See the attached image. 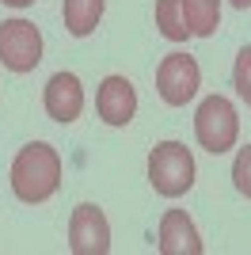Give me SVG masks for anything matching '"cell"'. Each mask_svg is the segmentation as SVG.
<instances>
[{
  "instance_id": "3",
  "label": "cell",
  "mask_w": 251,
  "mask_h": 255,
  "mask_svg": "<svg viewBox=\"0 0 251 255\" xmlns=\"http://www.w3.org/2000/svg\"><path fill=\"white\" fill-rule=\"evenodd\" d=\"M194 137L206 152L221 156V152H229L240 137V118H236V107L229 103L225 96H209L202 99L198 115H194Z\"/></svg>"
},
{
  "instance_id": "13",
  "label": "cell",
  "mask_w": 251,
  "mask_h": 255,
  "mask_svg": "<svg viewBox=\"0 0 251 255\" xmlns=\"http://www.w3.org/2000/svg\"><path fill=\"white\" fill-rule=\"evenodd\" d=\"M232 88H236V96L251 107V46H244L236 53V65H232Z\"/></svg>"
},
{
  "instance_id": "11",
  "label": "cell",
  "mask_w": 251,
  "mask_h": 255,
  "mask_svg": "<svg viewBox=\"0 0 251 255\" xmlns=\"http://www.w3.org/2000/svg\"><path fill=\"white\" fill-rule=\"evenodd\" d=\"M183 15L194 38H209L221 27V0H183Z\"/></svg>"
},
{
  "instance_id": "6",
  "label": "cell",
  "mask_w": 251,
  "mask_h": 255,
  "mask_svg": "<svg viewBox=\"0 0 251 255\" xmlns=\"http://www.w3.org/2000/svg\"><path fill=\"white\" fill-rule=\"evenodd\" d=\"M69 252L73 255H107L111 252V221L95 202H80L69 217Z\"/></svg>"
},
{
  "instance_id": "2",
  "label": "cell",
  "mask_w": 251,
  "mask_h": 255,
  "mask_svg": "<svg viewBox=\"0 0 251 255\" xmlns=\"http://www.w3.org/2000/svg\"><path fill=\"white\" fill-rule=\"evenodd\" d=\"M148 183L164 198H179L194 187V156L183 141H160L148 152Z\"/></svg>"
},
{
  "instance_id": "9",
  "label": "cell",
  "mask_w": 251,
  "mask_h": 255,
  "mask_svg": "<svg viewBox=\"0 0 251 255\" xmlns=\"http://www.w3.org/2000/svg\"><path fill=\"white\" fill-rule=\"evenodd\" d=\"M160 255H202L206 244H202L194 221L187 217V210H167L160 217V240H156Z\"/></svg>"
},
{
  "instance_id": "1",
  "label": "cell",
  "mask_w": 251,
  "mask_h": 255,
  "mask_svg": "<svg viewBox=\"0 0 251 255\" xmlns=\"http://www.w3.org/2000/svg\"><path fill=\"white\" fill-rule=\"evenodd\" d=\"M61 187V156L46 141H31L23 145L11 160V191L15 198L27 206H38L46 198H53Z\"/></svg>"
},
{
  "instance_id": "12",
  "label": "cell",
  "mask_w": 251,
  "mask_h": 255,
  "mask_svg": "<svg viewBox=\"0 0 251 255\" xmlns=\"http://www.w3.org/2000/svg\"><path fill=\"white\" fill-rule=\"evenodd\" d=\"M156 27L171 42H187L190 27H187V15H183V0H156Z\"/></svg>"
},
{
  "instance_id": "4",
  "label": "cell",
  "mask_w": 251,
  "mask_h": 255,
  "mask_svg": "<svg viewBox=\"0 0 251 255\" xmlns=\"http://www.w3.org/2000/svg\"><path fill=\"white\" fill-rule=\"evenodd\" d=\"M42 61V31L31 19L0 23V65L11 73H31Z\"/></svg>"
},
{
  "instance_id": "15",
  "label": "cell",
  "mask_w": 251,
  "mask_h": 255,
  "mask_svg": "<svg viewBox=\"0 0 251 255\" xmlns=\"http://www.w3.org/2000/svg\"><path fill=\"white\" fill-rule=\"evenodd\" d=\"M4 4H11V8H31L34 0H4Z\"/></svg>"
},
{
  "instance_id": "14",
  "label": "cell",
  "mask_w": 251,
  "mask_h": 255,
  "mask_svg": "<svg viewBox=\"0 0 251 255\" xmlns=\"http://www.w3.org/2000/svg\"><path fill=\"white\" fill-rule=\"evenodd\" d=\"M232 183H236V191L244 198H251V145H244L232 160Z\"/></svg>"
},
{
  "instance_id": "10",
  "label": "cell",
  "mask_w": 251,
  "mask_h": 255,
  "mask_svg": "<svg viewBox=\"0 0 251 255\" xmlns=\"http://www.w3.org/2000/svg\"><path fill=\"white\" fill-rule=\"evenodd\" d=\"M61 15L73 38H88L103 19V0H61Z\"/></svg>"
},
{
  "instance_id": "7",
  "label": "cell",
  "mask_w": 251,
  "mask_h": 255,
  "mask_svg": "<svg viewBox=\"0 0 251 255\" xmlns=\"http://www.w3.org/2000/svg\"><path fill=\"white\" fill-rule=\"evenodd\" d=\"M42 107H46V115L53 122H76L84 111V88H80V76L76 73H53L46 80V92H42Z\"/></svg>"
},
{
  "instance_id": "16",
  "label": "cell",
  "mask_w": 251,
  "mask_h": 255,
  "mask_svg": "<svg viewBox=\"0 0 251 255\" xmlns=\"http://www.w3.org/2000/svg\"><path fill=\"white\" fill-rule=\"evenodd\" d=\"M229 4H232V8H240V11H248V8H251V0H229Z\"/></svg>"
},
{
  "instance_id": "5",
  "label": "cell",
  "mask_w": 251,
  "mask_h": 255,
  "mask_svg": "<svg viewBox=\"0 0 251 255\" xmlns=\"http://www.w3.org/2000/svg\"><path fill=\"white\" fill-rule=\"evenodd\" d=\"M202 88V69L190 53H167L156 65V92L167 107H187Z\"/></svg>"
},
{
  "instance_id": "8",
  "label": "cell",
  "mask_w": 251,
  "mask_h": 255,
  "mask_svg": "<svg viewBox=\"0 0 251 255\" xmlns=\"http://www.w3.org/2000/svg\"><path fill=\"white\" fill-rule=\"evenodd\" d=\"M95 111H99V118H103L107 126H129L137 115V92L133 84L126 80V76H107L103 84H99V92H95Z\"/></svg>"
}]
</instances>
